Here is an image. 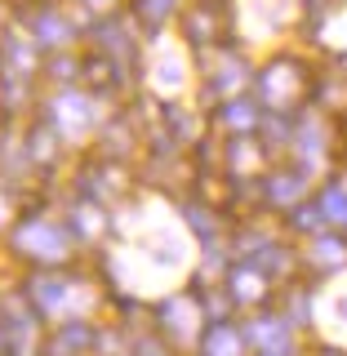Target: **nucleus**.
<instances>
[{
  "instance_id": "obj_1",
  "label": "nucleus",
  "mask_w": 347,
  "mask_h": 356,
  "mask_svg": "<svg viewBox=\"0 0 347 356\" xmlns=\"http://www.w3.org/2000/svg\"><path fill=\"white\" fill-rule=\"evenodd\" d=\"M316 205L325 209V222H330V227L347 232V183H343V178H330V183L321 187Z\"/></svg>"
}]
</instances>
